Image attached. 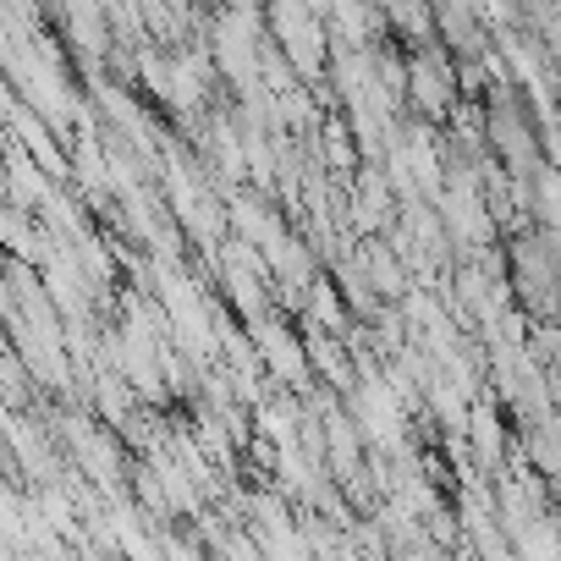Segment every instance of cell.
Segmentation results:
<instances>
[{"mask_svg": "<svg viewBox=\"0 0 561 561\" xmlns=\"http://www.w3.org/2000/svg\"><path fill=\"white\" fill-rule=\"evenodd\" d=\"M528 23L545 34V50H561V7H545V12H528Z\"/></svg>", "mask_w": 561, "mask_h": 561, "instance_id": "obj_1", "label": "cell"}]
</instances>
